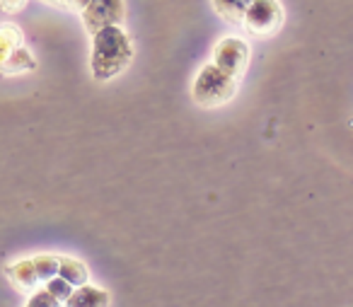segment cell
Segmentation results:
<instances>
[{"label": "cell", "instance_id": "obj_5", "mask_svg": "<svg viewBox=\"0 0 353 307\" xmlns=\"http://www.w3.org/2000/svg\"><path fill=\"white\" fill-rule=\"evenodd\" d=\"M80 15H83V27L92 37L104 27L121 25L123 15H126V3L123 0H90Z\"/></svg>", "mask_w": 353, "mask_h": 307}, {"label": "cell", "instance_id": "obj_10", "mask_svg": "<svg viewBox=\"0 0 353 307\" xmlns=\"http://www.w3.org/2000/svg\"><path fill=\"white\" fill-rule=\"evenodd\" d=\"M254 0H213V10L230 25H242V17Z\"/></svg>", "mask_w": 353, "mask_h": 307}, {"label": "cell", "instance_id": "obj_16", "mask_svg": "<svg viewBox=\"0 0 353 307\" xmlns=\"http://www.w3.org/2000/svg\"><path fill=\"white\" fill-rule=\"evenodd\" d=\"M90 0H63V8L68 10H75V12H83V8L88 6Z\"/></svg>", "mask_w": 353, "mask_h": 307}, {"label": "cell", "instance_id": "obj_4", "mask_svg": "<svg viewBox=\"0 0 353 307\" xmlns=\"http://www.w3.org/2000/svg\"><path fill=\"white\" fill-rule=\"evenodd\" d=\"M250 44L240 37H225L213 49V66L230 78L240 80L250 68Z\"/></svg>", "mask_w": 353, "mask_h": 307}, {"label": "cell", "instance_id": "obj_6", "mask_svg": "<svg viewBox=\"0 0 353 307\" xmlns=\"http://www.w3.org/2000/svg\"><path fill=\"white\" fill-rule=\"evenodd\" d=\"M6 276L10 278V283L22 293H30V290H37L41 286L39 283V276L34 271V264L32 259H20V261H12L6 266Z\"/></svg>", "mask_w": 353, "mask_h": 307}, {"label": "cell", "instance_id": "obj_8", "mask_svg": "<svg viewBox=\"0 0 353 307\" xmlns=\"http://www.w3.org/2000/svg\"><path fill=\"white\" fill-rule=\"evenodd\" d=\"M59 278H63L65 283H70L73 288H80L85 283H90V271L80 259L73 257H59Z\"/></svg>", "mask_w": 353, "mask_h": 307}, {"label": "cell", "instance_id": "obj_1", "mask_svg": "<svg viewBox=\"0 0 353 307\" xmlns=\"http://www.w3.org/2000/svg\"><path fill=\"white\" fill-rule=\"evenodd\" d=\"M133 61V44L121 25L104 27L92 34L90 70L97 83H107L121 75Z\"/></svg>", "mask_w": 353, "mask_h": 307}, {"label": "cell", "instance_id": "obj_14", "mask_svg": "<svg viewBox=\"0 0 353 307\" xmlns=\"http://www.w3.org/2000/svg\"><path fill=\"white\" fill-rule=\"evenodd\" d=\"M27 307H65V305L63 302H59L54 295H49V293L41 288V290L32 293V297L27 300Z\"/></svg>", "mask_w": 353, "mask_h": 307}, {"label": "cell", "instance_id": "obj_17", "mask_svg": "<svg viewBox=\"0 0 353 307\" xmlns=\"http://www.w3.org/2000/svg\"><path fill=\"white\" fill-rule=\"evenodd\" d=\"M44 3H49V6H56V8H63V0H44Z\"/></svg>", "mask_w": 353, "mask_h": 307}, {"label": "cell", "instance_id": "obj_2", "mask_svg": "<svg viewBox=\"0 0 353 307\" xmlns=\"http://www.w3.org/2000/svg\"><path fill=\"white\" fill-rule=\"evenodd\" d=\"M237 88H240V80L225 75L213 63H206L192 83V99L203 109H216L232 102Z\"/></svg>", "mask_w": 353, "mask_h": 307}, {"label": "cell", "instance_id": "obj_15", "mask_svg": "<svg viewBox=\"0 0 353 307\" xmlns=\"http://www.w3.org/2000/svg\"><path fill=\"white\" fill-rule=\"evenodd\" d=\"M27 0H0V10H6L8 15H15V12L25 10Z\"/></svg>", "mask_w": 353, "mask_h": 307}, {"label": "cell", "instance_id": "obj_12", "mask_svg": "<svg viewBox=\"0 0 353 307\" xmlns=\"http://www.w3.org/2000/svg\"><path fill=\"white\" fill-rule=\"evenodd\" d=\"M32 264H34V271H37V276H39L41 286L59 273V257H56V254H39V257H32Z\"/></svg>", "mask_w": 353, "mask_h": 307}, {"label": "cell", "instance_id": "obj_11", "mask_svg": "<svg viewBox=\"0 0 353 307\" xmlns=\"http://www.w3.org/2000/svg\"><path fill=\"white\" fill-rule=\"evenodd\" d=\"M17 46H22V32H20V27L10 25V22L0 25V66L6 63V59L12 54V51L17 49Z\"/></svg>", "mask_w": 353, "mask_h": 307}, {"label": "cell", "instance_id": "obj_7", "mask_svg": "<svg viewBox=\"0 0 353 307\" xmlns=\"http://www.w3.org/2000/svg\"><path fill=\"white\" fill-rule=\"evenodd\" d=\"M65 307H109V293L97 286H85L73 288L70 297L65 300Z\"/></svg>", "mask_w": 353, "mask_h": 307}, {"label": "cell", "instance_id": "obj_3", "mask_svg": "<svg viewBox=\"0 0 353 307\" xmlns=\"http://www.w3.org/2000/svg\"><path fill=\"white\" fill-rule=\"evenodd\" d=\"M283 20L285 15L279 0H254L242 17V27L256 39H269L283 27Z\"/></svg>", "mask_w": 353, "mask_h": 307}, {"label": "cell", "instance_id": "obj_9", "mask_svg": "<svg viewBox=\"0 0 353 307\" xmlns=\"http://www.w3.org/2000/svg\"><path fill=\"white\" fill-rule=\"evenodd\" d=\"M34 68H37L34 56H32V51L22 44V46H17L10 56H8L6 63L0 66V73L3 75H22V73H30V70H34Z\"/></svg>", "mask_w": 353, "mask_h": 307}, {"label": "cell", "instance_id": "obj_13", "mask_svg": "<svg viewBox=\"0 0 353 307\" xmlns=\"http://www.w3.org/2000/svg\"><path fill=\"white\" fill-rule=\"evenodd\" d=\"M44 290L49 293V295H54L59 302H63V305H65V300H68L70 293H73V286H70V283H65L63 278L54 276L51 281L44 283Z\"/></svg>", "mask_w": 353, "mask_h": 307}]
</instances>
